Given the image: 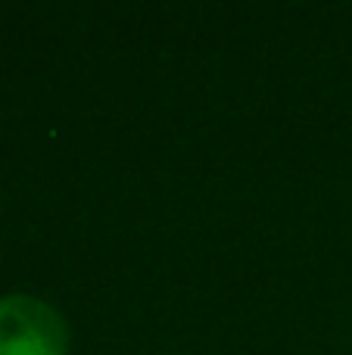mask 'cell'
Here are the masks:
<instances>
[{
    "label": "cell",
    "instance_id": "1",
    "mask_svg": "<svg viewBox=\"0 0 352 355\" xmlns=\"http://www.w3.org/2000/svg\"><path fill=\"white\" fill-rule=\"evenodd\" d=\"M0 355H69V327L37 296L0 300Z\"/></svg>",
    "mask_w": 352,
    "mask_h": 355
}]
</instances>
